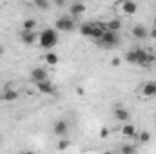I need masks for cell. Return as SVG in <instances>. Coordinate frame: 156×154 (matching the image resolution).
I'll return each instance as SVG.
<instances>
[{
	"mask_svg": "<svg viewBox=\"0 0 156 154\" xmlns=\"http://www.w3.org/2000/svg\"><path fill=\"white\" fill-rule=\"evenodd\" d=\"M38 42L44 49H53L58 42L56 29H44L42 33H38Z\"/></svg>",
	"mask_w": 156,
	"mask_h": 154,
	"instance_id": "cell-1",
	"label": "cell"
},
{
	"mask_svg": "<svg viewBox=\"0 0 156 154\" xmlns=\"http://www.w3.org/2000/svg\"><path fill=\"white\" fill-rule=\"evenodd\" d=\"M98 42H100L104 47H107V49H109V47H115L118 44V33L116 31H111V29H105L104 35H102V38L98 40Z\"/></svg>",
	"mask_w": 156,
	"mask_h": 154,
	"instance_id": "cell-2",
	"label": "cell"
},
{
	"mask_svg": "<svg viewBox=\"0 0 156 154\" xmlns=\"http://www.w3.org/2000/svg\"><path fill=\"white\" fill-rule=\"evenodd\" d=\"M55 29H58V31H73L75 29V20L71 18V16H60V18H56V22H55Z\"/></svg>",
	"mask_w": 156,
	"mask_h": 154,
	"instance_id": "cell-3",
	"label": "cell"
},
{
	"mask_svg": "<svg viewBox=\"0 0 156 154\" xmlns=\"http://www.w3.org/2000/svg\"><path fill=\"white\" fill-rule=\"evenodd\" d=\"M118 11H122L123 15L131 16V15H134L138 11V4L134 0H120L118 2Z\"/></svg>",
	"mask_w": 156,
	"mask_h": 154,
	"instance_id": "cell-4",
	"label": "cell"
},
{
	"mask_svg": "<svg viewBox=\"0 0 156 154\" xmlns=\"http://www.w3.org/2000/svg\"><path fill=\"white\" fill-rule=\"evenodd\" d=\"M20 40H22L26 45L35 44V42L38 40V33H37V29H35V31H31V29H22V31H20Z\"/></svg>",
	"mask_w": 156,
	"mask_h": 154,
	"instance_id": "cell-5",
	"label": "cell"
},
{
	"mask_svg": "<svg viewBox=\"0 0 156 154\" xmlns=\"http://www.w3.org/2000/svg\"><path fill=\"white\" fill-rule=\"evenodd\" d=\"M35 85H37L38 93H42V94H55V93H56V89H55L53 82H49V78H47V80H44V82L35 83Z\"/></svg>",
	"mask_w": 156,
	"mask_h": 154,
	"instance_id": "cell-6",
	"label": "cell"
},
{
	"mask_svg": "<svg viewBox=\"0 0 156 154\" xmlns=\"http://www.w3.org/2000/svg\"><path fill=\"white\" fill-rule=\"evenodd\" d=\"M53 131H55V134H56V136L64 138V136L67 134V131H69V125H67V121H64V120H58V121H55V125H53Z\"/></svg>",
	"mask_w": 156,
	"mask_h": 154,
	"instance_id": "cell-7",
	"label": "cell"
},
{
	"mask_svg": "<svg viewBox=\"0 0 156 154\" xmlns=\"http://www.w3.org/2000/svg\"><path fill=\"white\" fill-rule=\"evenodd\" d=\"M136 125H131V123H127V121H123V125H122V136L123 138H127V140H134V136H136Z\"/></svg>",
	"mask_w": 156,
	"mask_h": 154,
	"instance_id": "cell-8",
	"label": "cell"
},
{
	"mask_svg": "<svg viewBox=\"0 0 156 154\" xmlns=\"http://www.w3.org/2000/svg\"><path fill=\"white\" fill-rule=\"evenodd\" d=\"M49 75H47V71L44 69V67H35L33 71H31V80L35 82V83H38V82H44V80H47Z\"/></svg>",
	"mask_w": 156,
	"mask_h": 154,
	"instance_id": "cell-9",
	"label": "cell"
},
{
	"mask_svg": "<svg viewBox=\"0 0 156 154\" xmlns=\"http://www.w3.org/2000/svg\"><path fill=\"white\" fill-rule=\"evenodd\" d=\"M142 96L144 98H156V82H147L142 87Z\"/></svg>",
	"mask_w": 156,
	"mask_h": 154,
	"instance_id": "cell-10",
	"label": "cell"
},
{
	"mask_svg": "<svg viewBox=\"0 0 156 154\" xmlns=\"http://www.w3.org/2000/svg\"><path fill=\"white\" fill-rule=\"evenodd\" d=\"M131 33H133V37H134V38H138V40L147 38V35H149V31H147L142 24H136V26L133 27V31H131Z\"/></svg>",
	"mask_w": 156,
	"mask_h": 154,
	"instance_id": "cell-11",
	"label": "cell"
},
{
	"mask_svg": "<svg viewBox=\"0 0 156 154\" xmlns=\"http://www.w3.org/2000/svg\"><path fill=\"white\" fill-rule=\"evenodd\" d=\"M94 26H96V22H85V24H80V35H82V37H89V38H91Z\"/></svg>",
	"mask_w": 156,
	"mask_h": 154,
	"instance_id": "cell-12",
	"label": "cell"
},
{
	"mask_svg": "<svg viewBox=\"0 0 156 154\" xmlns=\"http://www.w3.org/2000/svg\"><path fill=\"white\" fill-rule=\"evenodd\" d=\"M115 118H116L118 121H129V111L125 109V107H116L115 109Z\"/></svg>",
	"mask_w": 156,
	"mask_h": 154,
	"instance_id": "cell-13",
	"label": "cell"
},
{
	"mask_svg": "<svg viewBox=\"0 0 156 154\" xmlns=\"http://www.w3.org/2000/svg\"><path fill=\"white\" fill-rule=\"evenodd\" d=\"M69 11H71L73 16H80V15L85 11V5H83L82 2H75V4H71V9H69Z\"/></svg>",
	"mask_w": 156,
	"mask_h": 154,
	"instance_id": "cell-14",
	"label": "cell"
},
{
	"mask_svg": "<svg viewBox=\"0 0 156 154\" xmlns=\"http://www.w3.org/2000/svg\"><path fill=\"white\" fill-rule=\"evenodd\" d=\"M104 27H105V29H111V31H120V29H122V22H120V20H118V18H113V20H109V22H105V24H104Z\"/></svg>",
	"mask_w": 156,
	"mask_h": 154,
	"instance_id": "cell-15",
	"label": "cell"
},
{
	"mask_svg": "<svg viewBox=\"0 0 156 154\" xmlns=\"http://www.w3.org/2000/svg\"><path fill=\"white\" fill-rule=\"evenodd\" d=\"M5 102H13V100H16L18 98V93L16 91H13V89H7V91H4V96H2Z\"/></svg>",
	"mask_w": 156,
	"mask_h": 154,
	"instance_id": "cell-16",
	"label": "cell"
},
{
	"mask_svg": "<svg viewBox=\"0 0 156 154\" xmlns=\"http://www.w3.org/2000/svg\"><path fill=\"white\" fill-rule=\"evenodd\" d=\"M134 140H140L142 143H147V142L151 140V134H149L147 131H140V132H136V136H134Z\"/></svg>",
	"mask_w": 156,
	"mask_h": 154,
	"instance_id": "cell-17",
	"label": "cell"
},
{
	"mask_svg": "<svg viewBox=\"0 0 156 154\" xmlns=\"http://www.w3.org/2000/svg\"><path fill=\"white\" fill-rule=\"evenodd\" d=\"M22 29H31V31H35V29H37V20H35V18H27V20H24Z\"/></svg>",
	"mask_w": 156,
	"mask_h": 154,
	"instance_id": "cell-18",
	"label": "cell"
},
{
	"mask_svg": "<svg viewBox=\"0 0 156 154\" xmlns=\"http://www.w3.org/2000/svg\"><path fill=\"white\" fill-rule=\"evenodd\" d=\"M44 60H45V62H47L49 65H56V64H58V56H56L55 53H45Z\"/></svg>",
	"mask_w": 156,
	"mask_h": 154,
	"instance_id": "cell-19",
	"label": "cell"
},
{
	"mask_svg": "<svg viewBox=\"0 0 156 154\" xmlns=\"http://www.w3.org/2000/svg\"><path fill=\"white\" fill-rule=\"evenodd\" d=\"M120 152L122 154H133V152H136V147L134 145H122L120 147Z\"/></svg>",
	"mask_w": 156,
	"mask_h": 154,
	"instance_id": "cell-20",
	"label": "cell"
},
{
	"mask_svg": "<svg viewBox=\"0 0 156 154\" xmlns=\"http://www.w3.org/2000/svg\"><path fill=\"white\" fill-rule=\"evenodd\" d=\"M33 4H35L37 7H42V9H45V7L49 5V0H33Z\"/></svg>",
	"mask_w": 156,
	"mask_h": 154,
	"instance_id": "cell-21",
	"label": "cell"
},
{
	"mask_svg": "<svg viewBox=\"0 0 156 154\" xmlns=\"http://www.w3.org/2000/svg\"><path fill=\"white\" fill-rule=\"evenodd\" d=\"M67 145H69L67 142H60V143H58V149H67Z\"/></svg>",
	"mask_w": 156,
	"mask_h": 154,
	"instance_id": "cell-22",
	"label": "cell"
},
{
	"mask_svg": "<svg viewBox=\"0 0 156 154\" xmlns=\"http://www.w3.org/2000/svg\"><path fill=\"white\" fill-rule=\"evenodd\" d=\"M149 35H151V38H156V26L151 29V31H149Z\"/></svg>",
	"mask_w": 156,
	"mask_h": 154,
	"instance_id": "cell-23",
	"label": "cell"
},
{
	"mask_svg": "<svg viewBox=\"0 0 156 154\" xmlns=\"http://www.w3.org/2000/svg\"><path fill=\"white\" fill-rule=\"evenodd\" d=\"M55 4H56V5H58V7H62V5H64V4H66V0H55Z\"/></svg>",
	"mask_w": 156,
	"mask_h": 154,
	"instance_id": "cell-24",
	"label": "cell"
},
{
	"mask_svg": "<svg viewBox=\"0 0 156 154\" xmlns=\"http://www.w3.org/2000/svg\"><path fill=\"white\" fill-rule=\"evenodd\" d=\"M100 134H102V136H107V134H109V131H107V129H102V132H100Z\"/></svg>",
	"mask_w": 156,
	"mask_h": 154,
	"instance_id": "cell-25",
	"label": "cell"
},
{
	"mask_svg": "<svg viewBox=\"0 0 156 154\" xmlns=\"http://www.w3.org/2000/svg\"><path fill=\"white\" fill-rule=\"evenodd\" d=\"M154 26H156V18H154Z\"/></svg>",
	"mask_w": 156,
	"mask_h": 154,
	"instance_id": "cell-26",
	"label": "cell"
},
{
	"mask_svg": "<svg viewBox=\"0 0 156 154\" xmlns=\"http://www.w3.org/2000/svg\"><path fill=\"white\" fill-rule=\"evenodd\" d=\"M0 53H2V47H0Z\"/></svg>",
	"mask_w": 156,
	"mask_h": 154,
	"instance_id": "cell-27",
	"label": "cell"
},
{
	"mask_svg": "<svg viewBox=\"0 0 156 154\" xmlns=\"http://www.w3.org/2000/svg\"><path fill=\"white\" fill-rule=\"evenodd\" d=\"M154 58H156V53H154Z\"/></svg>",
	"mask_w": 156,
	"mask_h": 154,
	"instance_id": "cell-28",
	"label": "cell"
}]
</instances>
